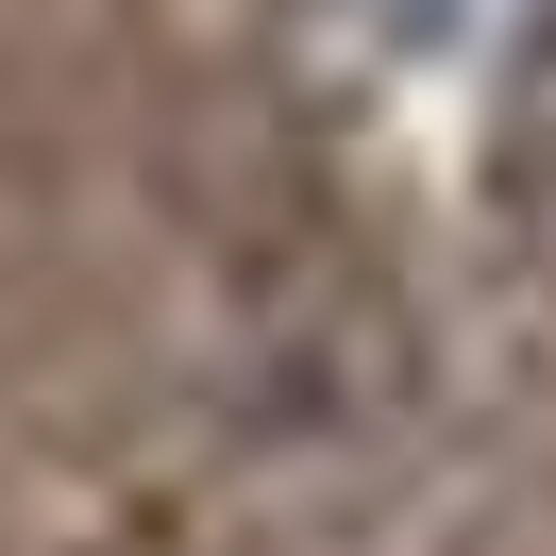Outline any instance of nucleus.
<instances>
[{"label": "nucleus", "mask_w": 556, "mask_h": 556, "mask_svg": "<svg viewBox=\"0 0 556 556\" xmlns=\"http://www.w3.org/2000/svg\"><path fill=\"white\" fill-rule=\"evenodd\" d=\"M371 17H388V35H506L522 0H371Z\"/></svg>", "instance_id": "f257e3e1"}]
</instances>
